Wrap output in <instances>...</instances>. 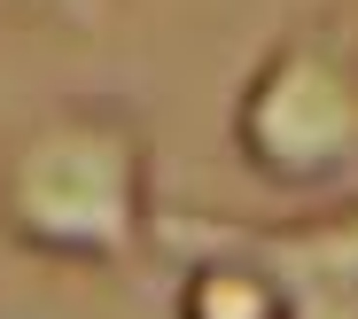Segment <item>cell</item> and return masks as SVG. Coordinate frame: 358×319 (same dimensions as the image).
Segmentation results:
<instances>
[{
    "label": "cell",
    "mask_w": 358,
    "mask_h": 319,
    "mask_svg": "<svg viewBox=\"0 0 358 319\" xmlns=\"http://www.w3.org/2000/svg\"><path fill=\"white\" fill-rule=\"evenodd\" d=\"M156 141L117 94H71L24 117L0 148V234L47 265H133L156 234Z\"/></svg>",
    "instance_id": "obj_1"
},
{
    "label": "cell",
    "mask_w": 358,
    "mask_h": 319,
    "mask_svg": "<svg viewBox=\"0 0 358 319\" xmlns=\"http://www.w3.org/2000/svg\"><path fill=\"white\" fill-rule=\"evenodd\" d=\"M234 156L280 195H320L358 171V24L343 8L296 16L234 94Z\"/></svg>",
    "instance_id": "obj_2"
},
{
    "label": "cell",
    "mask_w": 358,
    "mask_h": 319,
    "mask_svg": "<svg viewBox=\"0 0 358 319\" xmlns=\"http://www.w3.org/2000/svg\"><path fill=\"white\" fill-rule=\"evenodd\" d=\"M156 249H234L265 273L280 319H358V195L312 218H242V211H156Z\"/></svg>",
    "instance_id": "obj_3"
},
{
    "label": "cell",
    "mask_w": 358,
    "mask_h": 319,
    "mask_svg": "<svg viewBox=\"0 0 358 319\" xmlns=\"http://www.w3.org/2000/svg\"><path fill=\"white\" fill-rule=\"evenodd\" d=\"M179 265L171 288V319H280V296L265 288L257 265H242L234 249H164Z\"/></svg>",
    "instance_id": "obj_4"
}]
</instances>
